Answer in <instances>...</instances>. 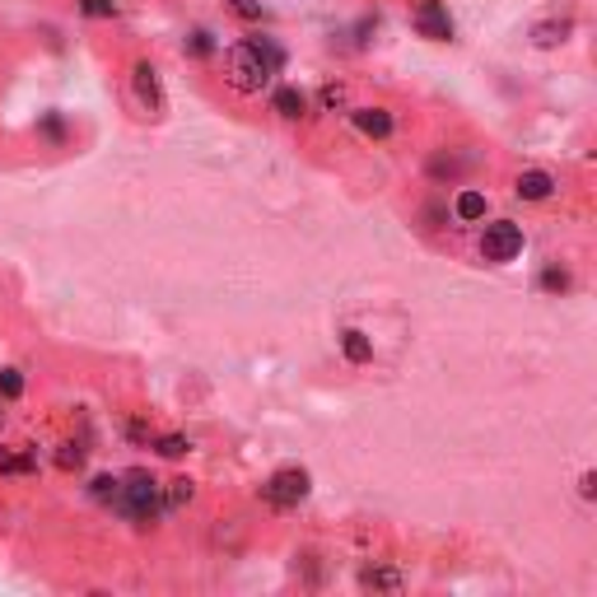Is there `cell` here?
I'll list each match as a JSON object with an SVG mask.
<instances>
[{"label": "cell", "instance_id": "1", "mask_svg": "<svg viewBox=\"0 0 597 597\" xmlns=\"http://www.w3.org/2000/svg\"><path fill=\"white\" fill-rule=\"evenodd\" d=\"M280 47L271 43V37H248V43H234L229 47V79L234 89L243 94H261L266 85H271V75L280 70Z\"/></svg>", "mask_w": 597, "mask_h": 597}, {"label": "cell", "instance_id": "2", "mask_svg": "<svg viewBox=\"0 0 597 597\" xmlns=\"http://www.w3.org/2000/svg\"><path fill=\"white\" fill-rule=\"evenodd\" d=\"M112 509L121 513V518H131V523H154V518H163V490H159V481L150 477V471H131L127 481H121V490H117V500H112Z\"/></svg>", "mask_w": 597, "mask_h": 597}, {"label": "cell", "instance_id": "3", "mask_svg": "<svg viewBox=\"0 0 597 597\" xmlns=\"http://www.w3.org/2000/svg\"><path fill=\"white\" fill-rule=\"evenodd\" d=\"M261 500L271 504V509H294V504H303V500H308V471H303V467L276 471V477L261 485Z\"/></svg>", "mask_w": 597, "mask_h": 597}, {"label": "cell", "instance_id": "4", "mask_svg": "<svg viewBox=\"0 0 597 597\" xmlns=\"http://www.w3.org/2000/svg\"><path fill=\"white\" fill-rule=\"evenodd\" d=\"M523 253V229L513 220H495V224H485V234H481V257L485 261H513Z\"/></svg>", "mask_w": 597, "mask_h": 597}, {"label": "cell", "instance_id": "5", "mask_svg": "<svg viewBox=\"0 0 597 597\" xmlns=\"http://www.w3.org/2000/svg\"><path fill=\"white\" fill-rule=\"evenodd\" d=\"M410 19H416V33L429 37V43H452V19L444 10V0H420Z\"/></svg>", "mask_w": 597, "mask_h": 597}, {"label": "cell", "instance_id": "6", "mask_svg": "<svg viewBox=\"0 0 597 597\" xmlns=\"http://www.w3.org/2000/svg\"><path fill=\"white\" fill-rule=\"evenodd\" d=\"M136 94H140V103L159 117L163 112V89H159V70L150 66V61H140L136 66Z\"/></svg>", "mask_w": 597, "mask_h": 597}, {"label": "cell", "instance_id": "7", "mask_svg": "<svg viewBox=\"0 0 597 597\" xmlns=\"http://www.w3.org/2000/svg\"><path fill=\"white\" fill-rule=\"evenodd\" d=\"M513 192H518L523 201H546V196L555 192V178H551L546 169H527V173L518 178V187H513Z\"/></svg>", "mask_w": 597, "mask_h": 597}, {"label": "cell", "instance_id": "8", "mask_svg": "<svg viewBox=\"0 0 597 597\" xmlns=\"http://www.w3.org/2000/svg\"><path fill=\"white\" fill-rule=\"evenodd\" d=\"M355 127L364 136H374V140H387V136H393V117H387L383 108H360L355 112Z\"/></svg>", "mask_w": 597, "mask_h": 597}, {"label": "cell", "instance_id": "9", "mask_svg": "<svg viewBox=\"0 0 597 597\" xmlns=\"http://www.w3.org/2000/svg\"><path fill=\"white\" fill-rule=\"evenodd\" d=\"M341 350H345V360H350V364H369V360H374V341H369L360 327L341 332Z\"/></svg>", "mask_w": 597, "mask_h": 597}, {"label": "cell", "instance_id": "10", "mask_svg": "<svg viewBox=\"0 0 597 597\" xmlns=\"http://www.w3.org/2000/svg\"><path fill=\"white\" fill-rule=\"evenodd\" d=\"M569 33H574V24H569V19H546V24H537V29H532V43H537V47H560Z\"/></svg>", "mask_w": 597, "mask_h": 597}, {"label": "cell", "instance_id": "11", "mask_svg": "<svg viewBox=\"0 0 597 597\" xmlns=\"http://www.w3.org/2000/svg\"><path fill=\"white\" fill-rule=\"evenodd\" d=\"M271 108H276L280 117H290V121H294V117H303V112H308V98H303L294 85H285V89H276V94H271Z\"/></svg>", "mask_w": 597, "mask_h": 597}, {"label": "cell", "instance_id": "12", "mask_svg": "<svg viewBox=\"0 0 597 597\" xmlns=\"http://www.w3.org/2000/svg\"><path fill=\"white\" fill-rule=\"evenodd\" d=\"M360 584H364V588H374V593H397V588H402V574L374 565V569H364V574H360Z\"/></svg>", "mask_w": 597, "mask_h": 597}, {"label": "cell", "instance_id": "13", "mask_svg": "<svg viewBox=\"0 0 597 597\" xmlns=\"http://www.w3.org/2000/svg\"><path fill=\"white\" fill-rule=\"evenodd\" d=\"M0 471H5V477H29V471H37V462H33V452H5L0 448Z\"/></svg>", "mask_w": 597, "mask_h": 597}, {"label": "cell", "instance_id": "14", "mask_svg": "<svg viewBox=\"0 0 597 597\" xmlns=\"http://www.w3.org/2000/svg\"><path fill=\"white\" fill-rule=\"evenodd\" d=\"M192 481H169V490H163V509H182V504H192Z\"/></svg>", "mask_w": 597, "mask_h": 597}, {"label": "cell", "instance_id": "15", "mask_svg": "<svg viewBox=\"0 0 597 597\" xmlns=\"http://www.w3.org/2000/svg\"><path fill=\"white\" fill-rule=\"evenodd\" d=\"M485 215V196L481 192H462L458 196V220H481Z\"/></svg>", "mask_w": 597, "mask_h": 597}, {"label": "cell", "instance_id": "16", "mask_svg": "<svg viewBox=\"0 0 597 597\" xmlns=\"http://www.w3.org/2000/svg\"><path fill=\"white\" fill-rule=\"evenodd\" d=\"M117 490H121L117 477H94V481H89V495H94L98 504H112V500H117Z\"/></svg>", "mask_w": 597, "mask_h": 597}, {"label": "cell", "instance_id": "17", "mask_svg": "<svg viewBox=\"0 0 597 597\" xmlns=\"http://www.w3.org/2000/svg\"><path fill=\"white\" fill-rule=\"evenodd\" d=\"M0 397L5 402L24 397V374H19V369H0Z\"/></svg>", "mask_w": 597, "mask_h": 597}, {"label": "cell", "instance_id": "18", "mask_svg": "<svg viewBox=\"0 0 597 597\" xmlns=\"http://www.w3.org/2000/svg\"><path fill=\"white\" fill-rule=\"evenodd\" d=\"M79 14H89V19H112V14H117V0H79Z\"/></svg>", "mask_w": 597, "mask_h": 597}, {"label": "cell", "instance_id": "19", "mask_svg": "<svg viewBox=\"0 0 597 597\" xmlns=\"http://www.w3.org/2000/svg\"><path fill=\"white\" fill-rule=\"evenodd\" d=\"M154 448L163 452V458H182V452H187L192 444L182 439V435H163V439H154Z\"/></svg>", "mask_w": 597, "mask_h": 597}, {"label": "cell", "instance_id": "20", "mask_svg": "<svg viewBox=\"0 0 597 597\" xmlns=\"http://www.w3.org/2000/svg\"><path fill=\"white\" fill-rule=\"evenodd\" d=\"M187 52H192V56H211V52H215V37L205 33V29H196V33L187 37Z\"/></svg>", "mask_w": 597, "mask_h": 597}, {"label": "cell", "instance_id": "21", "mask_svg": "<svg viewBox=\"0 0 597 597\" xmlns=\"http://www.w3.org/2000/svg\"><path fill=\"white\" fill-rule=\"evenodd\" d=\"M79 462H85V448H79V444H61V452H56V467H79Z\"/></svg>", "mask_w": 597, "mask_h": 597}, {"label": "cell", "instance_id": "22", "mask_svg": "<svg viewBox=\"0 0 597 597\" xmlns=\"http://www.w3.org/2000/svg\"><path fill=\"white\" fill-rule=\"evenodd\" d=\"M542 285H546V290H569V271H560V266H546Z\"/></svg>", "mask_w": 597, "mask_h": 597}, {"label": "cell", "instance_id": "23", "mask_svg": "<svg viewBox=\"0 0 597 597\" xmlns=\"http://www.w3.org/2000/svg\"><path fill=\"white\" fill-rule=\"evenodd\" d=\"M229 10L238 19H261V0H229Z\"/></svg>", "mask_w": 597, "mask_h": 597}, {"label": "cell", "instance_id": "24", "mask_svg": "<svg viewBox=\"0 0 597 597\" xmlns=\"http://www.w3.org/2000/svg\"><path fill=\"white\" fill-rule=\"evenodd\" d=\"M43 136H47V140H66V121H61L56 112H47V117H43Z\"/></svg>", "mask_w": 597, "mask_h": 597}, {"label": "cell", "instance_id": "25", "mask_svg": "<svg viewBox=\"0 0 597 597\" xmlns=\"http://www.w3.org/2000/svg\"><path fill=\"white\" fill-rule=\"evenodd\" d=\"M127 435H131L136 444H145V448L154 444V435H150V429H145V425H140V420H131V425H127Z\"/></svg>", "mask_w": 597, "mask_h": 597}, {"label": "cell", "instance_id": "26", "mask_svg": "<svg viewBox=\"0 0 597 597\" xmlns=\"http://www.w3.org/2000/svg\"><path fill=\"white\" fill-rule=\"evenodd\" d=\"M579 495H584V500L597 495V477H593V471H584V477H579Z\"/></svg>", "mask_w": 597, "mask_h": 597}]
</instances>
